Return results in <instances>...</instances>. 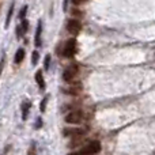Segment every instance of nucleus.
I'll return each instance as SVG.
<instances>
[{
  "instance_id": "nucleus-1",
  "label": "nucleus",
  "mask_w": 155,
  "mask_h": 155,
  "mask_svg": "<svg viewBox=\"0 0 155 155\" xmlns=\"http://www.w3.org/2000/svg\"><path fill=\"white\" fill-rule=\"evenodd\" d=\"M101 151V143L98 140H93V142L87 143L86 146H83L79 151L70 154V155H95Z\"/></svg>"
},
{
  "instance_id": "nucleus-2",
  "label": "nucleus",
  "mask_w": 155,
  "mask_h": 155,
  "mask_svg": "<svg viewBox=\"0 0 155 155\" xmlns=\"http://www.w3.org/2000/svg\"><path fill=\"white\" fill-rule=\"evenodd\" d=\"M76 51H78L76 40L75 38H71V40H68L67 42H65L64 49H63V54H64L65 57H68V59H71V57H74L76 54Z\"/></svg>"
},
{
  "instance_id": "nucleus-3",
  "label": "nucleus",
  "mask_w": 155,
  "mask_h": 155,
  "mask_svg": "<svg viewBox=\"0 0 155 155\" xmlns=\"http://www.w3.org/2000/svg\"><path fill=\"white\" fill-rule=\"evenodd\" d=\"M78 74H79V67H78L76 64H71V65H68L64 70V72H63V79L68 83L74 82V79L78 76Z\"/></svg>"
},
{
  "instance_id": "nucleus-4",
  "label": "nucleus",
  "mask_w": 155,
  "mask_h": 155,
  "mask_svg": "<svg viewBox=\"0 0 155 155\" xmlns=\"http://www.w3.org/2000/svg\"><path fill=\"white\" fill-rule=\"evenodd\" d=\"M87 132V129L84 128H72V127H68V128L63 129V135L65 137H83Z\"/></svg>"
},
{
  "instance_id": "nucleus-5",
  "label": "nucleus",
  "mask_w": 155,
  "mask_h": 155,
  "mask_svg": "<svg viewBox=\"0 0 155 155\" xmlns=\"http://www.w3.org/2000/svg\"><path fill=\"white\" fill-rule=\"evenodd\" d=\"M83 120V112L82 110H72L65 116V123L67 124H80Z\"/></svg>"
},
{
  "instance_id": "nucleus-6",
  "label": "nucleus",
  "mask_w": 155,
  "mask_h": 155,
  "mask_svg": "<svg viewBox=\"0 0 155 155\" xmlns=\"http://www.w3.org/2000/svg\"><path fill=\"white\" fill-rule=\"evenodd\" d=\"M67 30L72 35L79 34L80 30H82V23H80V21H78V19H70V21L67 22Z\"/></svg>"
},
{
  "instance_id": "nucleus-7",
  "label": "nucleus",
  "mask_w": 155,
  "mask_h": 155,
  "mask_svg": "<svg viewBox=\"0 0 155 155\" xmlns=\"http://www.w3.org/2000/svg\"><path fill=\"white\" fill-rule=\"evenodd\" d=\"M82 91V84L79 82H70V86L64 88V93L68 95H78Z\"/></svg>"
},
{
  "instance_id": "nucleus-8",
  "label": "nucleus",
  "mask_w": 155,
  "mask_h": 155,
  "mask_svg": "<svg viewBox=\"0 0 155 155\" xmlns=\"http://www.w3.org/2000/svg\"><path fill=\"white\" fill-rule=\"evenodd\" d=\"M35 82H37L38 87H40L41 90H45V80H44V74L41 70L35 72Z\"/></svg>"
},
{
  "instance_id": "nucleus-9",
  "label": "nucleus",
  "mask_w": 155,
  "mask_h": 155,
  "mask_svg": "<svg viewBox=\"0 0 155 155\" xmlns=\"http://www.w3.org/2000/svg\"><path fill=\"white\" fill-rule=\"evenodd\" d=\"M41 33H42V25H41V22H38L37 31H35V38H34V44L37 48L41 46Z\"/></svg>"
},
{
  "instance_id": "nucleus-10",
  "label": "nucleus",
  "mask_w": 155,
  "mask_h": 155,
  "mask_svg": "<svg viewBox=\"0 0 155 155\" xmlns=\"http://www.w3.org/2000/svg\"><path fill=\"white\" fill-rule=\"evenodd\" d=\"M27 29H29V22L23 19V21H22V25L21 26H18V29H16V35L21 37L22 34H25V33L27 31Z\"/></svg>"
},
{
  "instance_id": "nucleus-11",
  "label": "nucleus",
  "mask_w": 155,
  "mask_h": 155,
  "mask_svg": "<svg viewBox=\"0 0 155 155\" xmlns=\"http://www.w3.org/2000/svg\"><path fill=\"white\" fill-rule=\"evenodd\" d=\"M25 54H26V52H25L23 48H19L18 51H16L15 53V63L16 64H21L22 61L25 60Z\"/></svg>"
},
{
  "instance_id": "nucleus-12",
  "label": "nucleus",
  "mask_w": 155,
  "mask_h": 155,
  "mask_svg": "<svg viewBox=\"0 0 155 155\" xmlns=\"http://www.w3.org/2000/svg\"><path fill=\"white\" fill-rule=\"evenodd\" d=\"M29 109H30V102H23V106H22V118H23V120L27 118Z\"/></svg>"
},
{
  "instance_id": "nucleus-13",
  "label": "nucleus",
  "mask_w": 155,
  "mask_h": 155,
  "mask_svg": "<svg viewBox=\"0 0 155 155\" xmlns=\"http://www.w3.org/2000/svg\"><path fill=\"white\" fill-rule=\"evenodd\" d=\"M12 11H14V3L11 4L10 10H8V15H7V19H5V27L10 25V21H11V16H12Z\"/></svg>"
},
{
  "instance_id": "nucleus-14",
  "label": "nucleus",
  "mask_w": 155,
  "mask_h": 155,
  "mask_svg": "<svg viewBox=\"0 0 155 155\" xmlns=\"http://www.w3.org/2000/svg\"><path fill=\"white\" fill-rule=\"evenodd\" d=\"M38 59H40V53H38L37 51H34V52H33V54H31V63H33V64H37Z\"/></svg>"
},
{
  "instance_id": "nucleus-15",
  "label": "nucleus",
  "mask_w": 155,
  "mask_h": 155,
  "mask_svg": "<svg viewBox=\"0 0 155 155\" xmlns=\"http://www.w3.org/2000/svg\"><path fill=\"white\" fill-rule=\"evenodd\" d=\"M49 64H51V56H49V54H46V56H45V63H44V67H45L46 71L49 70Z\"/></svg>"
},
{
  "instance_id": "nucleus-16",
  "label": "nucleus",
  "mask_w": 155,
  "mask_h": 155,
  "mask_svg": "<svg viewBox=\"0 0 155 155\" xmlns=\"http://www.w3.org/2000/svg\"><path fill=\"white\" fill-rule=\"evenodd\" d=\"M26 11H27V7H26V5H25V7L21 10V12H19V18H21L22 21H23V19H25V16H26Z\"/></svg>"
},
{
  "instance_id": "nucleus-17",
  "label": "nucleus",
  "mask_w": 155,
  "mask_h": 155,
  "mask_svg": "<svg viewBox=\"0 0 155 155\" xmlns=\"http://www.w3.org/2000/svg\"><path fill=\"white\" fill-rule=\"evenodd\" d=\"M90 2V0H72V3L75 5H80V4H84V3Z\"/></svg>"
},
{
  "instance_id": "nucleus-18",
  "label": "nucleus",
  "mask_w": 155,
  "mask_h": 155,
  "mask_svg": "<svg viewBox=\"0 0 155 155\" xmlns=\"http://www.w3.org/2000/svg\"><path fill=\"white\" fill-rule=\"evenodd\" d=\"M46 101H48V98H44L42 102H41V112H45V106H46Z\"/></svg>"
},
{
  "instance_id": "nucleus-19",
  "label": "nucleus",
  "mask_w": 155,
  "mask_h": 155,
  "mask_svg": "<svg viewBox=\"0 0 155 155\" xmlns=\"http://www.w3.org/2000/svg\"><path fill=\"white\" fill-rule=\"evenodd\" d=\"M72 14H74V15H76V16H80V15H82V12H80V11H78V10H74Z\"/></svg>"
},
{
  "instance_id": "nucleus-20",
  "label": "nucleus",
  "mask_w": 155,
  "mask_h": 155,
  "mask_svg": "<svg viewBox=\"0 0 155 155\" xmlns=\"http://www.w3.org/2000/svg\"><path fill=\"white\" fill-rule=\"evenodd\" d=\"M3 67H4V60L0 61V74H2V71H3Z\"/></svg>"
},
{
  "instance_id": "nucleus-21",
  "label": "nucleus",
  "mask_w": 155,
  "mask_h": 155,
  "mask_svg": "<svg viewBox=\"0 0 155 155\" xmlns=\"http://www.w3.org/2000/svg\"><path fill=\"white\" fill-rule=\"evenodd\" d=\"M29 155H34V146H31V148H30V151H29Z\"/></svg>"
}]
</instances>
